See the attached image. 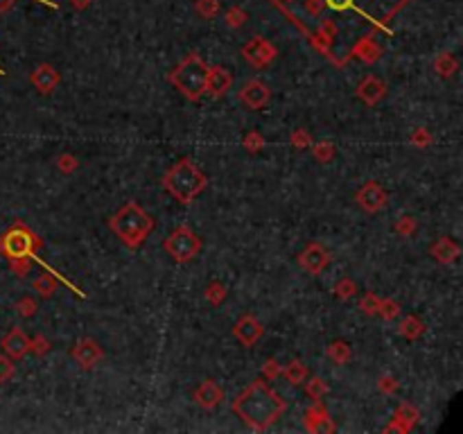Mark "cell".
<instances>
[{"mask_svg": "<svg viewBox=\"0 0 463 434\" xmlns=\"http://www.w3.org/2000/svg\"><path fill=\"white\" fill-rule=\"evenodd\" d=\"M109 229L129 249H138L154 229V220L138 206V201H127L109 220Z\"/></svg>", "mask_w": 463, "mask_h": 434, "instance_id": "7a4b0ae2", "label": "cell"}, {"mask_svg": "<svg viewBox=\"0 0 463 434\" xmlns=\"http://www.w3.org/2000/svg\"><path fill=\"white\" fill-rule=\"evenodd\" d=\"M71 355H73L75 362L80 364V367H82L84 371L95 369V367H97V362H102V360H104L102 346H99L93 337H84V339H80V342H77V344L73 346Z\"/></svg>", "mask_w": 463, "mask_h": 434, "instance_id": "ba28073f", "label": "cell"}, {"mask_svg": "<svg viewBox=\"0 0 463 434\" xmlns=\"http://www.w3.org/2000/svg\"><path fill=\"white\" fill-rule=\"evenodd\" d=\"M163 249L174 262H188L197 258L199 251H202V238L188 227H179L165 238Z\"/></svg>", "mask_w": 463, "mask_h": 434, "instance_id": "8992f818", "label": "cell"}, {"mask_svg": "<svg viewBox=\"0 0 463 434\" xmlns=\"http://www.w3.org/2000/svg\"><path fill=\"white\" fill-rule=\"evenodd\" d=\"M32 84L43 93V95H50L59 84V73L50 64H41V66H36V71L32 73Z\"/></svg>", "mask_w": 463, "mask_h": 434, "instance_id": "e0dca14e", "label": "cell"}, {"mask_svg": "<svg viewBox=\"0 0 463 434\" xmlns=\"http://www.w3.org/2000/svg\"><path fill=\"white\" fill-rule=\"evenodd\" d=\"M233 409L251 430L262 432L272 428L278 416L285 412V400L278 398L272 387H267L262 380H256L235 398Z\"/></svg>", "mask_w": 463, "mask_h": 434, "instance_id": "6da1fadb", "label": "cell"}, {"mask_svg": "<svg viewBox=\"0 0 463 434\" xmlns=\"http://www.w3.org/2000/svg\"><path fill=\"white\" fill-rule=\"evenodd\" d=\"M0 75H5V73H3V71H0Z\"/></svg>", "mask_w": 463, "mask_h": 434, "instance_id": "681fc988", "label": "cell"}, {"mask_svg": "<svg viewBox=\"0 0 463 434\" xmlns=\"http://www.w3.org/2000/svg\"><path fill=\"white\" fill-rule=\"evenodd\" d=\"M12 5H14V0H0V14L10 12V10H12Z\"/></svg>", "mask_w": 463, "mask_h": 434, "instance_id": "c3c4849f", "label": "cell"}, {"mask_svg": "<svg viewBox=\"0 0 463 434\" xmlns=\"http://www.w3.org/2000/svg\"><path fill=\"white\" fill-rule=\"evenodd\" d=\"M292 147H294V150H305V147H312L310 134H307L305 129H296L294 134H292Z\"/></svg>", "mask_w": 463, "mask_h": 434, "instance_id": "d590c367", "label": "cell"}, {"mask_svg": "<svg viewBox=\"0 0 463 434\" xmlns=\"http://www.w3.org/2000/svg\"><path fill=\"white\" fill-rule=\"evenodd\" d=\"M281 374L285 376V380H287L289 385H300V382H305V378H307V364H303L300 360H292L287 367H285Z\"/></svg>", "mask_w": 463, "mask_h": 434, "instance_id": "7402d4cb", "label": "cell"}, {"mask_svg": "<svg viewBox=\"0 0 463 434\" xmlns=\"http://www.w3.org/2000/svg\"><path fill=\"white\" fill-rule=\"evenodd\" d=\"M380 45H377L375 41H370V38H361V41L355 45L353 54L355 57H359L364 64H373V61L380 59Z\"/></svg>", "mask_w": 463, "mask_h": 434, "instance_id": "ffe728a7", "label": "cell"}, {"mask_svg": "<svg viewBox=\"0 0 463 434\" xmlns=\"http://www.w3.org/2000/svg\"><path fill=\"white\" fill-rule=\"evenodd\" d=\"M384 93H387V84L375 75H366L364 80L357 84V98L368 106L380 102V100L384 98Z\"/></svg>", "mask_w": 463, "mask_h": 434, "instance_id": "5bb4252c", "label": "cell"}, {"mask_svg": "<svg viewBox=\"0 0 463 434\" xmlns=\"http://www.w3.org/2000/svg\"><path fill=\"white\" fill-rule=\"evenodd\" d=\"M305 391L312 400H321L323 393L328 391V382L323 378H312L310 382H305Z\"/></svg>", "mask_w": 463, "mask_h": 434, "instance_id": "f546056e", "label": "cell"}, {"mask_svg": "<svg viewBox=\"0 0 463 434\" xmlns=\"http://www.w3.org/2000/svg\"><path fill=\"white\" fill-rule=\"evenodd\" d=\"M416 418H418V412H416V407L409 405V402H405V405H400L396 416H393V421H391V425L387 428V432H407L416 423Z\"/></svg>", "mask_w": 463, "mask_h": 434, "instance_id": "ac0fdd59", "label": "cell"}, {"mask_svg": "<svg viewBox=\"0 0 463 434\" xmlns=\"http://www.w3.org/2000/svg\"><path fill=\"white\" fill-rule=\"evenodd\" d=\"M244 21H246V12L242 10V7H233V10H228V14H226V25L240 27Z\"/></svg>", "mask_w": 463, "mask_h": 434, "instance_id": "ab89813d", "label": "cell"}, {"mask_svg": "<svg viewBox=\"0 0 463 434\" xmlns=\"http://www.w3.org/2000/svg\"><path fill=\"white\" fill-rule=\"evenodd\" d=\"M12 271L16 276H25L27 271H29V258H16V260H12Z\"/></svg>", "mask_w": 463, "mask_h": 434, "instance_id": "ee69618b", "label": "cell"}, {"mask_svg": "<svg viewBox=\"0 0 463 434\" xmlns=\"http://www.w3.org/2000/svg\"><path fill=\"white\" fill-rule=\"evenodd\" d=\"M14 374H16V367H14V360L7 358V355H0V385L12 380Z\"/></svg>", "mask_w": 463, "mask_h": 434, "instance_id": "e575fe53", "label": "cell"}, {"mask_svg": "<svg viewBox=\"0 0 463 434\" xmlns=\"http://www.w3.org/2000/svg\"><path fill=\"white\" fill-rule=\"evenodd\" d=\"M355 199H357V204L364 208V211L377 213V211H382V208L387 206L389 197H387V192H384V188L377 181H366L359 188L357 195H355Z\"/></svg>", "mask_w": 463, "mask_h": 434, "instance_id": "30bf717a", "label": "cell"}, {"mask_svg": "<svg viewBox=\"0 0 463 434\" xmlns=\"http://www.w3.org/2000/svg\"><path fill=\"white\" fill-rule=\"evenodd\" d=\"M242 57L249 61L251 66H256V68H265V66H269L274 61V57H276V48H274V43H269L267 38H262V36H253L249 43L244 45L242 48Z\"/></svg>", "mask_w": 463, "mask_h": 434, "instance_id": "52a82bcc", "label": "cell"}, {"mask_svg": "<svg viewBox=\"0 0 463 434\" xmlns=\"http://www.w3.org/2000/svg\"><path fill=\"white\" fill-rule=\"evenodd\" d=\"M208 73H211V68L204 64V59L199 57L197 52H192L174 68L172 73H169L167 80L176 91L183 93V98L197 102V100L206 93Z\"/></svg>", "mask_w": 463, "mask_h": 434, "instance_id": "277c9868", "label": "cell"}, {"mask_svg": "<svg viewBox=\"0 0 463 434\" xmlns=\"http://www.w3.org/2000/svg\"><path fill=\"white\" fill-rule=\"evenodd\" d=\"M244 150L246 152H260L262 147H265V138H262V134L260 131H249V134H246V138H244Z\"/></svg>", "mask_w": 463, "mask_h": 434, "instance_id": "1f68e13d", "label": "cell"}, {"mask_svg": "<svg viewBox=\"0 0 463 434\" xmlns=\"http://www.w3.org/2000/svg\"><path fill=\"white\" fill-rule=\"evenodd\" d=\"M328 7H333L337 12H344V10H351L353 7V0H326Z\"/></svg>", "mask_w": 463, "mask_h": 434, "instance_id": "bcb514c9", "label": "cell"}, {"mask_svg": "<svg viewBox=\"0 0 463 434\" xmlns=\"http://www.w3.org/2000/svg\"><path fill=\"white\" fill-rule=\"evenodd\" d=\"M281 371H283V367H281V364H278L276 360H267V364H265V367H262V376L272 380V378H276V376H281Z\"/></svg>", "mask_w": 463, "mask_h": 434, "instance_id": "7bdbcfd3", "label": "cell"}, {"mask_svg": "<svg viewBox=\"0 0 463 434\" xmlns=\"http://www.w3.org/2000/svg\"><path fill=\"white\" fill-rule=\"evenodd\" d=\"M457 68H459L457 59H454L450 52L438 54L436 61H434V71L441 75V77H452L454 73H457Z\"/></svg>", "mask_w": 463, "mask_h": 434, "instance_id": "603a6c76", "label": "cell"}, {"mask_svg": "<svg viewBox=\"0 0 463 434\" xmlns=\"http://www.w3.org/2000/svg\"><path fill=\"white\" fill-rule=\"evenodd\" d=\"M416 220L414 217H409V215H405V217H400V222L396 224V231L400 236H405V238H409V236H414V231H416Z\"/></svg>", "mask_w": 463, "mask_h": 434, "instance_id": "f35d334b", "label": "cell"}, {"mask_svg": "<svg viewBox=\"0 0 463 434\" xmlns=\"http://www.w3.org/2000/svg\"><path fill=\"white\" fill-rule=\"evenodd\" d=\"M377 389H380L382 393H393L398 389V382H396V378H391V376H382L380 378V382H377Z\"/></svg>", "mask_w": 463, "mask_h": 434, "instance_id": "b9f144b4", "label": "cell"}, {"mask_svg": "<svg viewBox=\"0 0 463 434\" xmlns=\"http://www.w3.org/2000/svg\"><path fill=\"white\" fill-rule=\"evenodd\" d=\"M0 346H3V351H5L7 358L21 360V358H25V355L29 353V337L21 328H12L3 337V344H0Z\"/></svg>", "mask_w": 463, "mask_h": 434, "instance_id": "4fadbf2b", "label": "cell"}, {"mask_svg": "<svg viewBox=\"0 0 463 434\" xmlns=\"http://www.w3.org/2000/svg\"><path fill=\"white\" fill-rule=\"evenodd\" d=\"M423 330H425V323H423L418 317H414V315H409V317H405L403 321H400V335L407 337L409 342L418 339L423 335Z\"/></svg>", "mask_w": 463, "mask_h": 434, "instance_id": "44dd1931", "label": "cell"}, {"mask_svg": "<svg viewBox=\"0 0 463 434\" xmlns=\"http://www.w3.org/2000/svg\"><path fill=\"white\" fill-rule=\"evenodd\" d=\"M355 292H357V285H355V281L348 276L342 278V281H337V285H335V297L342 299V301L351 299Z\"/></svg>", "mask_w": 463, "mask_h": 434, "instance_id": "f1b7e54d", "label": "cell"}, {"mask_svg": "<svg viewBox=\"0 0 463 434\" xmlns=\"http://www.w3.org/2000/svg\"><path fill=\"white\" fill-rule=\"evenodd\" d=\"M328 262H330V253L323 249L319 242L307 244L305 251L298 255V265L303 267L307 274H312V276L321 274V271L328 267Z\"/></svg>", "mask_w": 463, "mask_h": 434, "instance_id": "8fae6325", "label": "cell"}, {"mask_svg": "<svg viewBox=\"0 0 463 434\" xmlns=\"http://www.w3.org/2000/svg\"><path fill=\"white\" fill-rule=\"evenodd\" d=\"M75 10H86V7L91 5V0H71Z\"/></svg>", "mask_w": 463, "mask_h": 434, "instance_id": "7dc6e473", "label": "cell"}, {"mask_svg": "<svg viewBox=\"0 0 463 434\" xmlns=\"http://www.w3.org/2000/svg\"><path fill=\"white\" fill-rule=\"evenodd\" d=\"M377 315H382L384 319H393V317L400 315V306L391 299H380V306H377Z\"/></svg>", "mask_w": 463, "mask_h": 434, "instance_id": "d6a6232c", "label": "cell"}, {"mask_svg": "<svg viewBox=\"0 0 463 434\" xmlns=\"http://www.w3.org/2000/svg\"><path fill=\"white\" fill-rule=\"evenodd\" d=\"M36 310H38L36 308V301L29 297V294H27V297H23L19 304H16V312L23 317V319H29V317H34Z\"/></svg>", "mask_w": 463, "mask_h": 434, "instance_id": "4dcf8cb0", "label": "cell"}, {"mask_svg": "<svg viewBox=\"0 0 463 434\" xmlns=\"http://www.w3.org/2000/svg\"><path fill=\"white\" fill-rule=\"evenodd\" d=\"M351 355H353L351 346L346 344L344 339H337V342H333L328 346V358L333 360L335 364H346L351 360Z\"/></svg>", "mask_w": 463, "mask_h": 434, "instance_id": "cb8c5ba5", "label": "cell"}, {"mask_svg": "<svg viewBox=\"0 0 463 434\" xmlns=\"http://www.w3.org/2000/svg\"><path fill=\"white\" fill-rule=\"evenodd\" d=\"M312 154H314V159L316 161H321V163H328V161H333V157L337 154V147L330 143V141H323V143H319V145H314L312 147Z\"/></svg>", "mask_w": 463, "mask_h": 434, "instance_id": "83f0119b", "label": "cell"}, {"mask_svg": "<svg viewBox=\"0 0 463 434\" xmlns=\"http://www.w3.org/2000/svg\"><path fill=\"white\" fill-rule=\"evenodd\" d=\"M269 100H272V89H269L267 84H262L260 80L246 82L240 89V102L246 108H251V111H260V108H265L269 104Z\"/></svg>", "mask_w": 463, "mask_h": 434, "instance_id": "9c48e42d", "label": "cell"}, {"mask_svg": "<svg viewBox=\"0 0 463 434\" xmlns=\"http://www.w3.org/2000/svg\"><path fill=\"white\" fill-rule=\"evenodd\" d=\"M38 244H41V240H38L25 224L16 222L3 238H0V253L10 260L29 258V255H34V249Z\"/></svg>", "mask_w": 463, "mask_h": 434, "instance_id": "5b68a950", "label": "cell"}, {"mask_svg": "<svg viewBox=\"0 0 463 434\" xmlns=\"http://www.w3.org/2000/svg\"><path fill=\"white\" fill-rule=\"evenodd\" d=\"M206 183V174L190 159H181L163 174V188L179 204H192V199H197L199 192H204Z\"/></svg>", "mask_w": 463, "mask_h": 434, "instance_id": "3957f363", "label": "cell"}, {"mask_svg": "<svg viewBox=\"0 0 463 434\" xmlns=\"http://www.w3.org/2000/svg\"><path fill=\"white\" fill-rule=\"evenodd\" d=\"M230 87H233V75H230V71H226V68H222V66L211 68V73H208V82H206L208 95L222 98L230 91Z\"/></svg>", "mask_w": 463, "mask_h": 434, "instance_id": "9a60e30c", "label": "cell"}, {"mask_svg": "<svg viewBox=\"0 0 463 434\" xmlns=\"http://www.w3.org/2000/svg\"><path fill=\"white\" fill-rule=\"evenodd\" d=\"M55 271H50V274H41L34 281V292H38V297L43 299H50L52 294H55V288H57V281H55Z\"/></svg>", "mask_w": 463, "mask_h": 434, "instance_id": "d4e9b609", "label": "cell"}, {"mask_svg": "<svg viewBox=\"0 0 463 434\" xmlns=\"http://www.w3.org/2000/svg\"><path fill=\"white\" fill-rule=\"evenodd\" d=\"M228 297V290L224 288V285L219 283V281H213L211 285L206 288V299L211 301L213 306H222L224 304V299Z\"/></svg>", "mask_w": 463, "mask_h": 434, "instance_id": "4316f807", "label": "cell"}, {"mask_svg": "<svg viewBox=\"0 0 463 434\" xmlns=\"http://www.w3.org/2000/svg\"><path fill=\"white\" fill-rule=\"evenodd\" d=\"M459 253H461L459 244L452 242L450 238H438L434 247H431V255H434L438 262H454L459 258Z\"/></svg>", "mask_w": 463, "mask_h": 434, "instance_id": "d6986e66", "label": "cell"}, {"mask_svg": "<svg viewBox=\"0 0 463 434\" xmlns=\"http://www.w3.org/2000/svg\"><path fill=\"white\" fill-rule=\"evenodd\" d=\"M195 400H197L199 407L215 409L224 400V391L215 380H204V382L195 389Z\"/></svg>", "mask_w": 463, "mask_h": 434, "instance_id": "2e32d148", "label": "cell"}, {"mask_svg": "<svg viewBox=\"0 0 463 434\" xmlns=\"http://www.w3.org/2000/svg\"><path fill=\"white\" fill-rule=\"evenodd\" d=\"M377 306H380V297H375L373 292H368L366 297L361 299V304H359V308L364 310V315H368V317L377 315Z\"/></svg>", "mask_w": 463, "mask_h": 434, "instance_id": "74e56055", "label": "cell"}, {"mask_svg": "<svg viewBox=\"0 0 463 434\" xmlns=\"http://www.w3.org/2000/svg\"><path fill=\"white\" fill-rule=\"evenodd\" d=\"M233 335L240 339L244 346H253L262 337V323L253 315H242L233 326Z\"/></svg>", "mask_w": 463, "mask_h": 434, "instance_id": "7c38bea8", "label": "cell"}, {"mask_svg": "<svg viewBox=\"0 0 463 434\" xmlns=\"http://www.w3.org/2000/svg\"><path fill=\"white\" fill-rule=\"evenodd\" d=\"M307 418H305V423H307V430H321V421H328V414L323 412V407H321V402L319 400H314V407L312 409H307V414H305Z\"/></svg>", "mask_w": 463, "mask_h": 434, "instance_id": "484cf974", "label": "cell"}, {"mask_svg": "<svg viewBox=\"0 0 463 434\" xmlns=\"http://www.w3.org/2000/svg\"><path fill=\"white\" fill-rule=\"evenodd\" d=\"M429 141H431V136L427 134V129H416V134L412 136V143L416 147H427Z\"/></svg>", "mask_w": 463, "mask_h": 434, "instance_id": "f6af8a7d", "label": "cell"}, {"mask_svg": "<svg viewBox=\"0 0 463 434\" xmlns=\"http://www.w3.org/2000/svg\"><path fill=\"white\" fill-rule=\"evenodd\" d=\"M50 348V342L45 339L43 335H36L34 339H29V351H34V353H38V355H43L45 351Z\"/></svg>", "mask_w": 463, "mask_h": 434, "instance_id": "60d3db41", "label": "cell"}, {"mask_svg": "<svg viewBox=\"0 0 463 434\" xmlns=\"http://www.w3.org/2000/svg\"><path fill=\"white\" fill-rule=\"evenodd\" d=\"M57 165H59L61 174H73L77 170V165H80V161H77L73 154H61V157L57 159Z\"/></svg>", "mask_w": 463, "mask_h": 434, "instance_id": "836d02e7", "label": "cell"}, {"mask_svg": "<svg viewBox=\"0 0 463 434\" xmlns=\"http://www.w3.org/2000/svg\"><path fill=\"white\" fill-rule=\"evenodd\" d=\"M197 12L202 14L204 19H211L219 12V3L217 0H199L197 3Z\"/></svg>", "mask_w": 463, "mask_h": 434, "instance_id": "8d00e7d4", "label": "cell"}]
</instances>
